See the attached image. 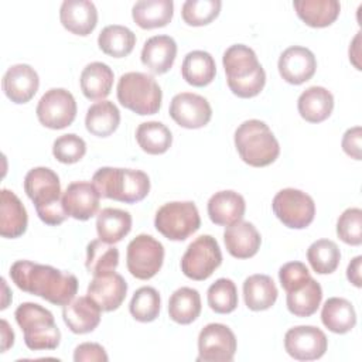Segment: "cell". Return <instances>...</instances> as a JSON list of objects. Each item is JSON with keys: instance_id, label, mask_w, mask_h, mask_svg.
<instances>
[{"instance_id": "cell-38", "label": "cell", "mask_w": 362, "mask_h": 362, "mask_svg": "<svg viewBox=\"0 0 362 362\" xmlns=\"http://www.w3.org/2000/svg\"><path fill=\"white\" fill-rule=\"evenodd\" d=\"M136 140L143 151L147 154H163L173 143L170 129L160 122H144L136 130Z\"/></svg>"}, {"instance_id": "cell-42", "label": "cell", "mask_w": 362, "mask_h": 362, "mask_svg": "<svg viewBox=\"0 0 362 362\" xmlns=\"http://www.w3.org/2000/svg\"><path fill=\"white\" fill-rule=\"evenodd\" d=\"M208 305L218 314H229L238 307V290L230 279H218L206 293Z\"/></svg>"}, {"instance_id": "cell-44", "label": "cell", "mask_w": 362, "mask_h": 362, "mask_svg": "<svg viewBox=\"0 0 362 362\" xmlns=\"http://www.w3.org/2000/svg\"><path fill=\"white\" fill-rule=\"evenodd\" d=\"M338 238L351 246L362 243V211L359 208L345 209L337 222Z\"/></svg>"}, {"instance_id": "cell-46", "label": "cell", "mask_w": 362, "mask_h": 362, "mask_svg": "<svg viewBox=\"0 0 362 362\" xmlns=\"http://www.w3.org/2000/svg\"><path fill=\"white\" fill-rule=\"evenodd\" d=\"M279 279L281 287L286 290V293L298 290L303 287L310 279V272L301 262H288L283 264L279 270Z\"/></svg>"}, {"instance_id": "cell-18", "label": "cell", "mask_w": 362, "mask_h": 362, "mask_svg": "<svg viewBox=\"0 0 362 362\" xmlns=\"http://www.w3.org/2000/svg\"><path fill=\"white\" fill-rule=\"evenodd\" d=\"M100 195L95 185L88 181H75L69 184L62 194V205L68 216L78 221H88L99 209Z\"/></svg>"}, {"instance_id": "cell-39", "label": "cell", "mask_w": 362, "mask_h": 362, "mask_svg": "<svg viewBox=\"0 0 362 362\" xmlns=\"http://www.w3.org/2000/svg\"><path fill=\"white\" fill-rule=\"evenodd\" d=\"M119 264V250L117 247L106 243L100 239L92 240L86 247V270L92 274H102L116 270Z\"/></svg>"}, {"instance_id": "cell-27", "label": "cell", "mask_w": 362, "mask_h": 362, "mask_svg": "<svg viewBox=\"0 0 362 362\" xmlns=\"http://www.w3.org/2000/svg\"><path fill=\"white\" fill-rule=\"evenodd\" d=\"M293 7L297 16L314 28L331 25L341 11V4L337 0H296Z\"/></svg>"}, {"instance_id": "cell-5", "label": "cell", "mask_w": 362, "mask_h": 362, "mask_svg": "<svg viewBox=\"0 0 362 362\" xmlns=\"http://www.w3.org/2000/svg\"><path fill=\"white\" fill-rule=\"evenodd\" d=\"M235 147L240 158L252 167H266L276 161L280 146L270 127L257 119L239 124L235 132Z\"/></svg>"}, {"instance_id": "cell-31", "label": "cell", "mask_w": 362, "mask_h": 362, "mask_svg": "<svg viewBox=\"0 0 362 362\" xmlns=\"http://www.w3.org/2000/svg\"><path fill=\"white\" fill-rule=\"evenodd\" d=\"M181 74L187 83L202 88L215 79L216 65L209 52L195 49L185 55L181 65Z\"/></svg>"}, {"instance_id": "cell-9", "label": "cell", "mask_w": 362, "mask_h": 362, "mask_svg": "<svg viewBox=\"0 0 362 362\" xmlns=\"http://www.w3.org/2000/svg\"><path fill=\"white\" fill-rule=\"evenodd\" d=\"M221 263L222 253L216 239L211 235H202L188 245L181 259V270L188 279L202 281L206 280Z\"/></svg>"}, {"instance_id": "cell-1", "label": "cell", "mask_w": 362, "mask_h": 362, "mask_svg": "<svg viewBox=\"0 0 362 362\" xmlns=\"http://www.w3.org/2000/svg\"><path fill=\"white\" fill-rule=\"evenodd\" d=\"M10 277L20 290L55 305L68 304L78 291V279L72 273L28 260L14 262L10 267Z\"/></svg>"}, {"instance_id": "cell-37", "label": "cell", "mask_w": 362, "mask_h": 362, "mask_svg": "<svg viewBox=\"0 0 362 362\" xmlns=\"http://www.w3.org/2000/svg\"><path fill=\"white\" fill-rule=\"evenodd\" d=\"M322 300V290L318 281L313 277L298 290L287 293V308L296 317H310L313 315Z\"/></svg>"}, {"instance_id": "cell-16", "label": "cell", "mask_w": 362, "mask_h": 362, "mask_svg": "<svg viewBox=\"0 0 362 362\" xmlns=\"http://www.w3.org/2000/svg\"><path fill=\"white\" fill-rule=\"evenodd\" d=\"M127 283L122 274L113 272L93 276L88 286V297H90L102 311L117 310L126 298Z\"/></svg>"}, {"instance_id": "cell-24", "label": "cell", "mask_w": 362, "mask_h": 362, "mask_svg": "<svg viewBox=\"0 0 362 362\" xmlns=\"http://www.w3.org/2000/svg\"><path fill=\"white\" fill-rule=\"evenodd\" d=\"M208 215L215 225L230 226L242 221L246 209L245 199L240 194L226 189L215 192L208 201Z\"/></svg>"}, {"instance_id": "cell-2", "label": "cell", "mask_w": 362, "mask_h": 362, "mask_svg": "<svg viewBox=\"0 0 362 362\" xmlns=\"http://www.w3.org/2000/svg\"><path fill=\"white\" fill-rule=\"evenodd\" d=\"M229 89L238 98L257 96L266 83V72L252 48L243 44L230 45L222 57Z\"/></svg>"}, {"instance_id": "cell-3", "label": "cell", "mask_w": 362, "mask_h": 362, "mask_svg": "<svg viewBox=\"0 0 362 362\" xmlns=\"http://www.w3.org/2000/svg\"><path fill=\"white\" fill-rule=\"evenodd\" d=\"M24 191L34 202L38 218L51 226L62 223L68 214L62 205L59 178L48 167H35L25 174Z\"/></svg>"}, {"instance_id": "cell-11", "label": "cell", "mask_w": 362, "mask_h": 362, "mask_svg": "<svg viewBox=\"0 0 362 362\" xmlns=\"http://www.w3.org/2000/svg\"><path fill=\"white\" fill-rule=\"evenodd\" d=\"M163 260L164 246L150 235L141 233L127 245V270L139 280H148L154 277L160 272Z\"/></svg>"}, {"instance_id": "cell-32", "label": "cell", "mask_w": 362, "mask_h": 362, "mask_svg": "<svg viewBox=\"0 0 362 362\" xmlns=\"http://www.w3.org/2000/svg\"><path fill=\"white\" fill-rule=\"evenodd\" d=\"M322 324L334 334H346L356 324L354 305L342 297L328 298L321 311Z\"/></svg>"}, {"instance_id": "cell-4", "label": "cell", "mask_w": 362, "mask_h": 362, "mask_svg": "<svg viewBox=\"0 0 362 362\" xmlns=\"http://www.w3.org/2000/svg\"><path fill=\"white\" fill-rule=\"evenodd\" d=\"M102 198L134 204L144 199L150 191V178L141 170L102 167L92 178Z\"/></svg>"}, {"instance_id": "cell-50", "label": "cell", "mask_w": 362, "mask_h": 362, "mask_svg": "<svg viewBox=\"0 0 362 362\" xmlns=\"http://www.w3.org/2000/svg\"><path fill=\"white\" fill-rule=\"evenodd\" d=\"M14 344V332L6 320H1V352H6Z\"/></svg>"}, {"instance_id": "cell-49", "label": "cell", "mask_w": 362, "mask_h": 362, "mask_svg": "<svg viewBox=\"0 0 362 362\" xmlns=\"http://www.w3.org/2000/svg\"><path fill=\"white\" fill-rule=\"evenodd\" d=\"M361 264H362V256H356L351 260L346 269V277L348 280L355 286L361 287L362 286V279H361Z\"/></svg>"}, {"instance_id": "cell-40", "label": "cell", "mask_w": 362, "mask_h": 362, "mask_svg": "<svg viewBox=\"0 0 362 362\" xmlns=\"http://www.w3.org/2000/svg\"><path fill=\"white\" fill-rule=\"evenodd\" d=\"M307 260L315 273L329 274L337 270L341 260V252L335 242L329 239H318L310 245Z\"/></svg>"}, {"instance_id": "cell-45", "label": "cell", "mask_w": 362, "mask_h": 362, "mask_svg": "<svg viewBox=\"0 0 362 362\" xmlns=\"http://www.w3.org/2000/svg\"><path fill=\"white\" fill-rule=\"evenodd\" d=\"M85 140L74 133L59 136L52 144V154L62 164L78 163L85 156Z\"/></svg>"}, {"instance_id": "cell-21", "label": "cell", "mask_w": 362, "mask_h": 362, "mask_svg": "<svg viewBox=\"0 0 362 362\" xmlns=\"http://www.w3.org/2000/svg\"><path fill=\"white\" fill-rule=\"evenodd\" d=\"M102 310L88 296L71 300L62 308V318L74 334L92 332L100 322Z\"/></svg>"}, {"instance_id": "cell-22", "label": "cell", "mask_w": 362, "mask_h": 362, "mask_svg": "<svg viewBox=\"0 0 362 362\" xmlns=\"http://www.w3.org/2000/svg\"><path fill=\"white\" fill-rule=\"evenodd\" d=\"M223 242L230 256L236 259H249L260 249L262 238L253 223L239 221L225 229Z\"/></svg>"}, {"instance_id": "cell-7", "label": "cell", "mask_w": 362, "mask_h": 362, "mask_svg": "<svg viewBox=\"0 0 362 362\" xmlns=\"http://www.w3.org/2000/svg\"><path fill=\"white\" fill-rule=\"evenodd\" d=\"M163 92L151 75L123 74L117 82V100L126 109L140 115H156L161 107Z\"/></svg>"}, {"instance_id": "cell-17", "label": "cell", "mask_w": 362, "mask_h": 362, "mask_svg": "<svg viewBox=\"0 0 362 362\" xmlns=\"http://www.w3.org/2000/svg\"><path fill=\"white\" fill-rule=\"evenodd\" d=\"M277 66L286 82L291 85H301L314 76L317 59L308 48L293 45L281 52Z\"/></svg>"}, {"instance_id": "cell-15", "label": "cell", "mask_w": 362, "mask_h": 362, "mask_svg": "<svg viewBox=\"0 0 362 362\" xmlns=\"http://www.w3.org/2000/svg\"><path fill=\"white\" fill-rule=\"evenodd\" d=\"M168 112L171 119L185 129L204 127L212 117L209 102L204 96L191 92L175 95L171 99Z\"/></svg>"}, {"instance_id": "cell-36", "label": "cell", "mask_w": 362, "mask_h": 362, "mask_svg": "<svg viewBox=\"0 0 362 362\" xmlns=\"http://www.w3.org/2000/svg\"><path fill=\"white\" fill-rule=\"evenodd\" d=\"M98 45L106 55L123 58L133 51L136 45V35L124 25H106L98 37Z\"/></svg>"}, {"instance_id": "cell-34", "label": "cell", "mask_w": 362, "mask_h": 362, "mask_svg": "<svg viewBox=\"0 0 362 362\" xmlns=\"http://www.w3.org/2000/svg\"><path fill=\"white\" fill-rule=\"evenodd\" d=\"M132 229V215L117 208H105L96 219V232L100 240L106 243L120 242Z\"/></svg>"}, {"instance_id": "cell-25", "label": "cell", "mask_w": 362, "mask_h": 362, "mask_svg": "<svg viewBox=\"0 0 362 362\" xmlns=\"http://www.w3.org/2000/svg\"><path fill=\"white\" fill-rule=\"evenodd\" d=\"M0 197V235L7 239H16L27 229V211L13 191L4 188L1 189Z\"/></svg>"}, {"instance_id": "cell-43", "label": "cell", "mask_w": 362, "mask_h": 362, "mask_svg": "<svg viewBox=\"0 0 362 362\" xmlns=\"http://www.w3.org/2000/svg\"><path fill=\"white\" fill-rule=\"evenodd\" d=\"M219 0H187L182 4V20L192 27H201L212 23L221 11Z\"/></svg>"}, {"instance_id": "cell-20", "label": "cell", "mask_w": 362, "mask_h": 362, "mask_svg": "<svg viewBox=\"0 0 362 362\" xmlns=\"http://www.w3.org/2000/svg\"><path fill=\"white\" fill-rule=\"evenodd\" d=\"M64 28L76 35H89L98 24V10L88 0H65L59 8Z\"/></svg>"}, {"instance_id": "cell-28", "label": "cell", "mask_w": 362, "mask_h": 362, "mask_svg": "<svg viewBox=\"0 0 362 362\" xmlns=\"http://www.w3.org/2000/svg\"><path fill=\"white\" fill-rule=\"evenodd\" d=\"M277 287L267 274H252L243 281L245 304L252 311H264L274 305Z\"/></svg>"}, {"instance_id": "cell-26", "label": "cell", "mask_w": 362, "mask_h": 362, "mask_svg": "<svg viewBox=\"0 0 362 362\" xmlns=\"http://www.w3.org/2000/svg\"><path fill=\"white\" fill-rule=\"evenodd\" d=\"M297 109L305 122L321 123L332 113L334 96L322 86H310L298 96Z\"/></svg>"}, {"instance_id": "cell-33", "label": "cell", "mask_w": 362, "mask_h": 362, "mask_svg": "<svg viewBox=\"0 0 362 362\" xmlns=\"http://www.w3.org/2000/svg\"><path fill=\"white\" fill-rule=\"evenodd\" d=\"M120 123V112L113 102L102 100L89 106L85 117L86 130L98 137H107L116 132Z\"/></svg>"}, {"instance_id": "cell-13", "label": "cell", "mask_w": 362, "mask_h": 362, "mask_svg": "<svg viewBox=\"0 0 362 362\" xmlns=\"http://www.w3.org/2000/svg\"><path fill=\"white\" fill-rule=\"evenodd\" d=\"M236 352L233 331L218 322L205 325L198 335V358L204 362H230Z\"/></svg>"}, {"instance_id": "cell-10", "label": "cell", "mask_w": 362, "mask_h": 362, "mask_svg": "<svg viewBox=\"0 0 362 362\" xmlns=\"http://www.w3.org/2000/svg\"><path fill=\"white\" fill-rule=\"evenodd\" d=\"M272 208L279 221L291 229H304L315 215L314 199L296 188H284L279 191L272 202Z\"/></svg>"}, {"instance_id": "cell-47", "label": "cell", "mask_w": 362, "mask_h": 362, "mask_svg": "<svg viewBox=\"0 0 362 362\" xmlns=\"http://www.w3.org/2000/svg\"><path fill=\"white\" fill-rule=\"evenodd\" d=\"M109 359L105 348L96 342H83L75 348L74 361L83 362V361H96V362H106Z\"/></svg>"}, {"instance_id": "cell-8", "label": "cell", "mask_w": 362, "mask_h": 362, "mask_svg": "<svg viewBox=\"0 0 362 362\" xmlns=\"http://www.w3.org/2000/svg\"><path fill=\"white\" fill-rule=\"evenodd\" d=\"M154 226L170 240H185L199 229L201 218L194 202L174 201L158 208Z\"/></svg>"}, {"instance_id": "cell-48", "label": "cell", "mask_w": 362, "mask_h": 362, "mask_svg": "<svg viewBox=\"0 0 362 362\" xmlns=\"http://www.w3.org/2000/svg\"><path fill=\"white\" fill-rule=\"evenodd\" d=\"M361 140H362L361 126L348 129L342 137V150L349 157L355 160H361Z\"/></svg>"}, {"instance_id": "cell-14", "label": "cell", "mask_w": 362, "mask_h": 362, "mask_svg": "<svg viewBox=\"0 0 362 362\" xmlns=\"http://www.w3.org/2000/svg\"><path fill=\"white\" fill-rule=\"evenodd\" d=\"M284 348L287 354L297 361H314L325 354L328 339L317 327L298 325L286 332Z\"/></svg>"}, {"instance_id": "cell-51", "label": "cell", "mask_w": 362, "mask_h": 362, "mask_svg": "<svg viewBox=\"0 0 362 362\" xmlns=\"http://www.w3.org/2000/svg\"><path fill=\"white\" fill-rule=\"evenodd\" d=\"M359 40H361V33H358L349 47V59L352 61V64L355 65L356 69H361V65L358 64V58H359Z\"/></svg>"}, {"instance_id": "cell-19", "label": "cell", "mask_w": 362, "mask_h": 362, "mask_svg": "<svg viewBox=\"0 0 362 362\" xmlns=\"http://www.w3.org/2000/svg\"><path fill=\"white\" fill-rule=\"evenodd\" d=\"M1 85L6 96L11 102L21 105L34 98L40 86V78L28 64H16L6 71Z\"/></svg>"}, {"instance_id": "cell-35", "label": "cell", "mask_w": 362, "mask_h": 362, "mask_svg": "<svg viewBox=\"0 0 362 362\" xmlns=\"http://www.w3.org/2000/svg\"><path fill=\"white\" fill-rule=\"evenodd\" d=\"M201 314V296L195 288L181 287L168 300V315L177 324H191Z\"/></svg>"}, {"instance_id": "cell-6", "label": "cell", "mask_w": 362, "mask_h": 362, "mask_svg": "<svg viewBox=\"0 0 362 362\" xmlns=\"http://www.w3.org/2000/svg\"><path fill=\"white\" fill-rule=\"evenodd\" d=\"M14 317L24 332V344L28 349H55L59 345L61 331L47 308L37 303H23L17 307Z\"/></svg>"}, {"instance_id": "cell-41", "label": "cell", "mask_w": 362, "mask_h": 362, "mask_svg": "<svg viewBox=\"0 0 362 362\" xmlns=\"http://www.w3.org/2000/svg\"><path fill=\"white\" fill-rule=\"evenodd\" d=\"M161 300L160 294L154 287L144 286L134 291L129 304L132 317L140 322H151L160 314Z\"/></svg>"}, {"instance_id": "cell-23", "label": "cell", "mask_w": 362, "mask_h": 362, "mask_svg": "<svg viewBox=\"0 0 362 362\" xmlns=\"http://www.w3.org/2000/svg\"><path fill=\"white\" fill-rule=\"evenodd\" d=\"M177 57V44L170 35L150 37L141 49V62L154 75L170 71Z\"/></svg>"}, {"instance_id": "cell-29", "label": "cell", "mask_w": 362, "mask_h": 362, "mask_svg": "<svg viewBox=\"0 0 362 362\" xmlns=\"http://www.w3.org/2000/svg\"><path fill=\"white\" fill-rule=\"evenodd\" d=\"M79 83L86 99L102 100L112 90L113 71L103 62H90L83 68Z\"/></svg>"}, {"instance_id": "cell-30", "label": "cell", "mask_w": 362, "mask_h": 362, "mask_svg": "<svg viewBox=\"0 0 362 362\" xmlns=\"http://www.w3.org/2000/svg\"><path fill=\"white\" fill-rule=\"evenodd\" d=\"M174 14L173 0H140L132 8L134 23L144 30L167 25Z\"/></svg>"}, {"instance_id": "cell-12", "label": "cell", "mask_w": 362, "mask_h": 362, "mask_svg": "<svg viewBox=\"0 0 362 362\" xmlns=\"http://www.w3.org/2000/svg\"><path fill=\"white\" fill-rule=\"evenodd\" d=\"M35 113L42 126L52 130H61L75 120L76 102L72 93L66 89L52 88L41 96Z\"/></svg>"}]
</instances>
